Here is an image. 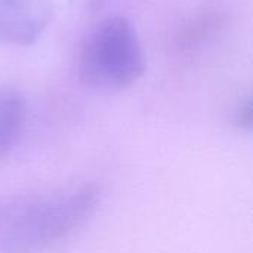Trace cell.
Masks as SVG:
<instances>
[{"mask_svg": "<svg viewBox=\"0 0 253 253\" xmlns=\"http://www.w3.org/2000/svg\"><path fill=\"white\" fill-rule=\"evenodd\" d=\"M104 197L95 182L30 188L0 197V253H44L73 237Z\"/></svg>", "mask_w": 253, "mask_h": 253, "instance_id": "6da1fadb", "label": "cell"}, {"mask_svg": "<svg viewBox=\"0 0 253 253\" xmlns=\"http://www.w3.org/2000/svg\"><path fill=\"white\" fill-rule=\"evenodd\" d=\"M25 120L21 95L9 86L0 84V160L7 157L18 144Z\"/></svg>", "mask_w": 253, "mask_h": 253, "instance_id": "277c9868", "label": "cell"}, {"mask_svg": "<svg viewBox=\"0 0 253 253\" xmlns=\"http://www.w3.org/2000/svg\"><path fill=\"white\" fill-rule=\"evenodd\" d=\"M144 71V50L129 19L104 18L84 37L79 74L86 84L104 90L125 89L136 83Z\"/></svg>", "mask_w": 253, "mask_h": 253, "instance_id": "7a4b0ae2", "label": "cell"}, {"mask_svg": "<svg viewBox=\"0 0 253 253\" xmlns=\"http://www.w3.org/2000/svg\"><path fill=\"white\" fill-rule=\"evenodd\" d=\"M253 120V107L251 98H248L246 101H243L239 108L236 110L234 114V123L237 127L243 129V130H249L252 127Z\"/></svg>", "mask_w": 253, "mask_h": 253, "instance_id": "5b68a950", "label": "cell"}, {"mask_svg": "<svg viewBox=\"0 0 253 253\" xmlns=\"http://www.w3.org/2000/svg\"><path fill=\"white\" fill-rule=\"evenodd\" d=\"M53 18L50 0H0V43L28 46Z\"/></svg>", "mask_w": 253, "mask_h": 253, "instance_id": "3957f363", "label": "cell"}, {"mask_svg": "<svg viewBox=\"0 0 253 253\" xmlns=\"http://www.w3.org/2000/svg\"><path fill=\"white\" fill-rule=\"evenodd\" d=\"M87 1H89L90 4H98V3H99L101 0H87Z\"/></svg>", "mask_w": 253, "mask_h": 253, "instance_id": "8992f818", "label": "cell"}]
</instances>
